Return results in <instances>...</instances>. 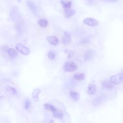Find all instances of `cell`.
Listing matches in <instances>:
<instances>
[{"label": "cell", "mask_w": 123, "mask_h": 123, "mask_svg": "<svg viewBox=\"0 0 123 123\" xmlns=\"http://www.w3.org/2000/svg\"><path fill=\"white\" fill-rule=\"evenodd\" d=\"M109 81L111 83L114 84H119L123 81V74L120 73L111 76Z\"/></svg>", "instance_id": "obj_1"}, {"label": "cell", "mask_w": 123, "mask_h": 123, "mask_svg": "<svg viewBox=\"0 0 123 123\" xmlns=\"http://www.w3.org/2000/svg\"><path fill=\"white\" fill-rule=\"evenodd\" d=\"M63 69L66 72H73L77 69V65L74 62L69 61L64 63L63 65Z\"/></svg>", "instance_id": "obj_2"}, {"label": "cell", "mask_w": 123, "mask_h": 123, "mask_svg": "<svg viewBox=\"0 0 123 123\" xmlns=\"http://www.w3.org/2000/svg\"><path fill=\"white\" fill-rule=\"evenodd\" d=\"M16 49L24 55H28L30 53L29 49L21 43H17L16 45Z\"/></svg>", "instance_id": "obj_3"}, {"label": "cell", "mask_w": 123, "mask_h": 123, "mask_svg": "<svg viewBox=\"0 0 123 123\" xmlns=\"http://www.w3.org/2000/svg\"><path fill=\"white\" fill-rule=\"evenodd\" d=\"M83 23L90 26H96L98 25V22L94 18L91 17H87L85 18Z\"/></svg>", "instance_id": "obj_4"}, {"label": "cell", "mask_w": 123, "mask_h": 123, "mask_svg": "<svg viewBox=\"0 0 123 123\" xmlns=\"http://www.w3.org/2000/svg\"><path fill=\"white\" fill-rule=\"evenodd\" d=\"M47 39L49 43L53 45H57L59 43L58 37L55 36H49L47 37Z\"/></svg>", "instance_id": "obj_5"}, {"label": "cell", "mask_w": 123, "mask_h": 123, "mask_svg": "<svg viewBox=\"0 0 123 123\" xmlns=\"http://www.w3.org/2000/svg\"><path fill=\"white\" fill-rule=\"evenodd\" d=\"M97 91L96 86L94 84H89L87 89V93L89 95H93Z\"/></svg>", "instance_id": "obj_6"}, {"label": "cell", "mask_w": 123, "mask_h": 123, "mask_svg": "<svg viewBox=\"0 0 123 123\" xmlns=\"http://www.w3.org/2000/svg\"><path fill=\"white\" fill-rule=\"evenodd\" d=\"M40 89L39 88H37L34 89L32 94V98L35 101H38L39 100V95L40 93Z\"/></svg>", "instance_id": "obj_7"}, {"label": "cell", "mask_w": 123, "mask_h": 123, "mask_svg": "<svg viewBox=\"0 0 123 123\" xmlns=\"http://www.w3.org/2000/svg\"><path fill=\"white\" fill-rule=\"evenodd\" d=\"M27 5L29 8L30 10H31L33 12H36L37 11V7L36 6V5L34 2L32 1H30V0H27L26 1Z\"/></svg>", "instance_id": "obj_8"}, {"label": "cell", "mask_w": 123, "mask_h": 123, "mask_svg": "<svg viewBox=\"0 0 123 123\" xmlns=\"http://www.w3.org/2000/svg\"><path fill=\"white\" fill-rule=\"evenodd\" d=\"M44 107L45 110H47L50 111H52L53 112L57 111V109L53 105H52V104H51L50 103H46L44 104Z\"/></svg>", "instance_id": "obj_9"}, {"label": "cell", "mask_w": 123, "mask_h": 123, "mask_svg": "<svg viewBox=\"0 0 123 123\" xmlns=\"http://www.w3.org/2000/svg\"><path fill=\"white\" fill-rule=\"evenodd\" d=\"M70 95L71 97L75 101H78L80 98L79 94L75 91H71L70 92Z\"/></svg>", "instance_id": "obj_10"}, {"label": "cell", "mask_w": 123, "mask_h": 123, "mask_svg": "<svg viewBox=\"0 0 123 123\" xmlns=\"http://www.w3.org/2000/svg\"><path fill=\"white\" fill-rule=\"evenodd\" d=\"M6 89L7 91L11 95H16L17 94V91L16 89L10 86H7L6 87Z\"/></svg>", "instance_id": "obj_11"}, {"label": "cell", "mask_w": 123, "mask_h": 123, "mask_svg": "<svg viewBox=\"0 0 123 123\" xmlns=\"http://www.w3.org/2000/svg\"><path fill=\"white\" fill-rule=\"evenodd\" d=\"M8 52V54L9 55V56L12 58H16L17 55H18V53L17 52V51L13 49L12 48H10L8 49L7 50Z\"/></svg>", "instance_id": "obj_12"}, {"label": "cell", "mask_w": 123, "mask_h": 123, "mask_svg": "<svg viewBox=\"0 0 123 123\" xmlns=\"http://www.w3.org/2000/svg\"><path fill=\"white\" fill-rule=\"evenodd\" d=\"M75 12V11L74 9H65L64 10V15L66 18L70 17L73 16Z\"/></svg>", "instance_id": "obj_13"}, {"label": "cell", "mask_w": 123, "mask_h": 123, "mask_svg": "<svg viewBox=\"0 0 123 123\" xmlns=\"http://www.w3.org/2000/svg\"><path fill=\"white\" fill-rule=\"evenodd\" d=\"M85 78V75L83 73H76L74 74V78L77 81H82Z\"/></svg>", "instance_id": "obj_14"}, {"label": "cell", "mask_w": 123, "mask_h": 123, "mask_svg": "<svg viewBox=\"0 0 123 123\" xmlns=\"http://www.w3.org/2000/svg\"><path fill=\"white\" fill-rule=\"evenodd\" d=\"M61 3L65 9H70L72 5V1L69 0H61Z\"/></svg>", "instance_id": "obj_15"}, {"label": "cell", "mask_w": 123, "mask_h": 123, "mask_svg": "<svg viewBox=\"0 0 123 123\" xmlns=\"http://www.w3.org/2000/svg\"><path fill=\"white\" fill-rule=\"evenodd\" d=\"M38 23L41 27H45L47 26V25L48 24V21H47V19L42 18V19H40V20H39Z\"/></svg>", "instance_id": "obj_16"}, {"label": "cell", "mask_w": 123, "mask_h": 123, "mask_svg": "<svg viewBox=\"0 0 123 123\" xmlns=\"http://www.w3.org/2000/svg\"><path fill=\"white\" fill-rule=\"evenodd\" d=\"M102 85L104 87H105L106 89H111L112 88L113 86L111 83L110 81L108 80H105L102 82Z\"/></svg>", "instance_id": "obj_17"}, {"label": "cell", "mask_w": 123, "mask_h": 123, "mask_svg": "<svg viewBox=\"0 0 123 123\" xmlns=\"http://www.w3.org/2000/svg\"><path fill=\"white\" fill-rule=\"evenodd\" d=\"M53 116L54 117L56 118L62 119L63 116V114L62 112L60 111H56L53 112Z\"/></svg>", "instance_id": "obj_18"}, {"label": "cell", "mask_w": 123, "mask_h": 123, "mask_svg": "<svg viewBox=\"0 0 123 123\" xmlns=\"http://www.w3.org/2000/svg\"><path fill=\"white\" fill-rule=\"evenodd\" d=\"M71 38L70 37H67L65 36H64L62 37V42L63 44H64L65 45H68L69 44H70V43L71 42Z\"/></svg>", "instance_id": "obj_19"}, {"label": "cell", "mask_w": 123, "mask_h": 123, "mask_svg": "<svg viewBox=\"0 0 123 123\" xmlns=\"http://www.w3.org/2000/svg\"><path fill=\"white\" fill-rule=\"evenodd\" d=\"M31 105V102L29 99L27 98L24 101V108L25 110H28Z\"/></svg>", "instance_id": "obj_20"}, {"label": "cell", "mask_w": 123, "mask_h": 123, "mask_svg": "<svg viewBox=\"0 0 123 123\" xmlns=\"http://www.w3.org/2000/svg\"><path fill=\"white\" fill-rule=\"evenodd\" d=\"M92 54V51L90 49L88 50L84 55V60L86 61L89 60L91 57Z\"/></svg>", "instance_id": "obj_21"}, {"label": "cell", "mask_w": 123, "mask_h": 123, "mask_svg": "<svg viewBox=\"0 0 123 123\" xmlns=\"http://www.w3.org/2000/svg\"><path fill=\"white\" fill-rule=\"evenodd\" d=\"M55 55H56V54L55 53L54 51H52V50H50L49 51L48 53V58L49 59V60H53L55 57Z\"/></svg>", "instance_id": "obj_22"}, {"label": "cell", "mask_w": 123, "mask_h": 123, "mask_svg": "<svg viewBox=\"0 0 123 123\" xmlns=\"http://www.w3.org/2000/svg\"><path fill=\"white\" fill-rule=\"evenodd\" d=\"M64 36H66V37H67L71 38V36H72V35H71V34L70 32H68V31H65V32H64Z\"/></svg>", "instance_id": "obj_23"}, {"label": "cell", "mask_w": 123, "mask_h": 123, "mask_svg": "<svg viewBox=\"0 0 123 123\" xmlns=\"http://www.w3.org/2000/svg\"><path fill=\"white\" fill-rule=\"evenodd\" d=\"M74 51H71L68 55V58L69 59L72 58L74 55Z\"/></svg>", "instance_id": "obj_24"}, {"label": "cell", "mask_w": 123, "mask_h": 123, "mask_svg": "<svg viewBox=\"0 0 123 123\" xmlns=\"http://www.w3.org/2000/svg\"><path fill=\"white\" fill-rule=\"evenodd\" d=\"M49 123H54V122H53V121L52 120H50V121L49 122Z\"/></svg>", "instance_id": "obj_25"}, {"label": "cell", "mask_w": 123, "mask_h": 123, "mask_svg": "<svg viewBox=\"0 0 123 123\" xmlns=\"http://www.w3.org/2000/svg\"><path fill=\"white\" fill-rule=\"evenodd\" d=\"M122 74H123V70H122Z\"/></svg>", "instance_id": "obj_26"}]
</instances>
